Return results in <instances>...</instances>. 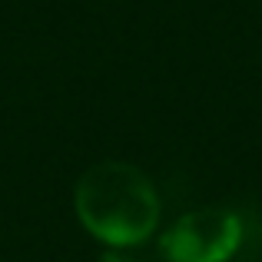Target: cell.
I'll return each mask as SVG.
<instances>
[{"label":"cell","mask_w":262,"mask_h":262,"mask_svg":"<svg viewBox=\"0 0 262 262\" xmlns=\"http://www.w3.org/2000/svg\"><path fill=\"white\" fill-rule=\"evenodd\" d=\"M100 262H146V259L136 256V252H129V249H106V256Z\"/></svg>","instance_id":"3"},{"label":"cell","mask_w":262,"mask_h":262,"mask_svg":"<svg viewBox=\"0 0 262 262\" xmlns=\"http://www.w3.org/2000/svg\"><path fill=\"white\" fill-rule=\"evenodd\" d=\"M73 212L80 226L106 249H136L160 229L163 199L140 166L103 160L73 186Z\"/></svg>","instance_id":"1"},{"label":"cell","mask_w":262,"mask_h":262,"mask_svg":"<svg viewBox=\"0 0 262 262\" xmlns=\"http://www.w3.org/2000/svg\"><path fill=\"white\" fill-rule=\"evenodd\" d=\"M246 243V223L229 206L189 209L160 236L166 262H229Z\"/></svg>","instance_id":"2"}]
</instances>
